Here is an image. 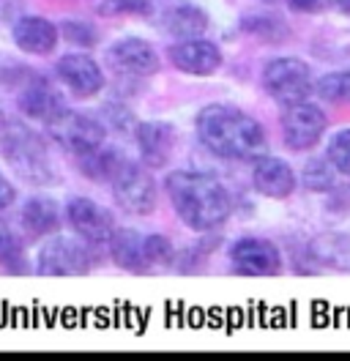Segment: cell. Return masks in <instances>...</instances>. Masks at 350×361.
<instances>
[{
	"mask_svg": "<svg viewBox=\"0 0 350 361\" xmlns=\"http://www.w3.org/2000/svg\"><path fill=\"white\" fill-rule=\"evenodd\" d=\"M197 135L205 148L224 159H252L265 157L268 140L262 126L233 104H208L197 115Z\"/></svg>",
	"mask_w": 350,
	"mask_h": 361,
	"instance_id": "1",
	"label": "cell"
},
{
	"mask_svg": "<svg viewBox=\"0 0 350 361\" xmlns=\"http://www.w3.org/2000/svg\"><path fill=\"white\" fill-rule=\"evenodd\" d=\"M167 195L173 200L175 214L183 219V225L205 233L219 227L233 211L230 192L214 176L178 170L167 178Z\"/></svg>",
	"mask_w": 350,
	"mask_h": 361,
	"instance_id": "2",
	"label": "cell"
},
{
	"mask_svg": "<svg viewBox=\"0 0 350 361\" xmlns=\"http://www.w3.org/2000/svg\"><path fill=\"white\" fill-rule=\"evenodd\" d=\"M3 154L11 170L25 178L28 183H52L55 180V167L47 157L42 137L25 126H11L3 135Z\"/></svg>",
	"mask_w": 350,
	"mask_h": 361,
	"instance_id": "3",
	"label": "cell"
},
{
	"mask_svg": "<svg viewBox=\"0 0 350 361\" xmlns=\"http://www.w3.org/2000/svg\"><path fill=\"white\" fill-rule=\"evenodd\" d=\"M109 180H112L115 200H118V205L123 211L145 216V214H151L153 208H156V186H153V178L148 176L145 167L123 159Z\"/></svg>",
	"mask_w": 350,
	"mask_h": 361,
	"instance_id": "4",
	"label": "cell"
},
{
	"mask_svg": "<svg viewBox=\"0 0 350 361\" xmlns=\"http://www.w3.org/2000/svg\"><path fill=\"white\" fill-rule=\"evenodd\" d=\"M262 85L282 104L304 102L309 96V90L315 88L309 66L298 58H277V61H271L262 71Z\"/></svg>",
	"mask_w": 350,
	"mask_h": 361,
	"instance_id": "5",
	"label": "cell"
},
{
	"mask_svg": "<svg viewBox=\"0 0 350 361\" xmlns=\"http://www.w3.org/2000/svg\"><path fill=\"white\" fill-rule=\"evenodd\" d=\"M328 121L326 113L318 104L309 102H293L284 104L282 113V137L287 142V148L293 151H309L320 142V137L326 132Z\"/></svg>",
	"mask_w": 350,
	"mask_h": 361,
	"instance_id": "6",
	"label": "cell"
},
{
	"mask_svg": "<svg viewBox=\"0 0 350 361\" xmlns=\"http://www.w3.org/2000/svg\"><path fill=\"white\" fill-rule=\"evenodd\" d=\"M47 129L64 148L80 154V157L104 142V126L99 121H93L83 113H74L68 107H64L55 118H49Z\"/></svg>",
	"mask_w": 350,
	"mask_h": 361,
	"instance_id": "7",
	"label": "cell"
},
{
	"mask_svg": "<svg viewBox=\"0 0 350 361\" xmlns=\"http://www.w3.org/2000/svg\"><path fill=\"white\" fill-rule=\"evenodd\" d=\"M88 241L74 238H52L39 249L36 271L44 276H80L90 271V252Z\"/></svg>",
	"mask_w": 350,
	"mask_h": 361,
	"instance_id": "8",
	"label": "cell"
},
{
	"mask_svg": "<svg viewBox=\"0 0 350 361\" xmlns=\"http://www.w3.org/2000/svg\"><path fill=\"white\" fill-rule=\"evenodd\" d=\"M66 216H68L71 230L88 244H104V241H109V235L115 230L107 208H102L99 203L88 200V197H74L71 203L66 205Z\"/></svg>",
	"mask_w": 350,
	"mask_h": 361,
	"instance_id": "9",
	"label": "cell"
},
{
	"mask_svg": "<svg viewBox=\"0 0 350 361\" xmlns=\"http://www.w3.org/2000/svg\"><path fill=\"white\" fill-rule=\"evenodd\" d=\"M236 271L249 276H271L282 269V255L271 241L262 238H241L230 249Z\"/></svg>",
	"mask_w": 350,
	"mask_h": 361,
	"instance_id": "10",
	"label": "cell"
},
{
	"mask_svg": "<svg viewBox=\"0 0 350 361\" xmlns=\"http://www.w3.org/2000/svg\"><path fill=\"white\" fill-rule=\"evenodd\" d=\"M58 77L66 82V88L71 90L74 96H96L99 90L104 88V71L99 68V63L93 58H88L83 52H71L64 55L58 61Z\"/></svg>",
	"mask_w": 350,
	"mask_h": 361,
	"instance_id": "11",
	"label": "cell"
},
{
	"mask_svg": "<svg viewBox=\"0 0 350 361\" xmlns=\"http://www.w3.org/2000/svg\"><path fill=\"white\" fill-rule=\"evenodd\" d=\"M109 61L129 77H151L159 71V55L145 39L126 36L109 47Z\"/></svg>",
	"mask_w": 350,
	"mask_h": 361,
	"instance_id": "12",
	"label": "cell"
},
{
	"mask_svg": "<svg viewBox=\"0 0 350 361\" xmlns=\"http://www.w3.org/2000/svg\"><path fill=\"white\" fill-rule=\"evenodd\" d=\"M134 137H137L140 157H143V161L148 167L159 170V167H164L170 161L175 148V129L170 123H164V121H145V123L137 126Z\"/></svg>",
	"mask_w": 350,
	"mask_h": 361,
	"instance_id": "13",
	"label": "cell"
},
{
	"mask_svg": "<svg viewBox=\"0 0 350 361\" xmlns=\"http://www.w3.org/2000/svg\"><path fill=\"white\" fill-rule=\"evenodd\" d=\"M170 58H173L175 68H181L183 74H195V77H208L222 66L219 47L205 39H186V42L175 44L170 49Z\"/></svg>",
	"mask_w": 350,
	"mask_h": 361,
	"instance_id": "14",
	"label": "cell"
},
{
	"mask_svg": "<svg viewBox=\"0 0 350 361\" xmlns=\"http://www.w3.org/2000/svg\"><path fill=\"white\" fill-rule=\"evenodd\" d=\"M252 180H255V189H258L260 195L274 197V200L290 197L293 189H296V173H293V167L277 157L255 159Z\"/></svg>",
	"mask_w": 350,
	"mask_h": 361,
	"instance_id": "15",
	"label": "cell"
},
{
	"mask_svg": "<svg viewBox=\"0 0 350 361\" xmlns=\"http://www.w3.org/2000/svg\"><path fill=\"white\" fill-rule=\"evenodd\" d=\"M14 44L28 55H49L58 47L61 30L44 17H22L14 25Z\"/></svg>",
	"mask_w": 350,
	"mask_h": 361,
	"instance_id": "16",
	"label": "cell"
},
{
	"mask_svg": "<svg viewBox=\"0 0 350 361\" xmlns=\"http://www.w3.org/2000/svg\"><path fill=\"white\" fill-rule=\"evenodd\" d=\"M162 30L170 39H178V42L200 39L208 30V17H205L203 8H197L192 3H178V6H170L162 14Z\"/></svg>",
	"mask_w": 350,
	"mask_h": 361,
	"instance_id": "17",
	"label": "cell"
},
{
	"mask_svg": "<svg viewBox=\"0 0 350 361\" xmlns=\"http://www.w3.org/2000/svg\"><path fill=\"white\" fill-rule=\"evenodd\" d=\"M64 99L55 93V90L49 88L47 82L42 80H30L20 93V110L28 118H36V121H49V118H55V115L64 110Z\"/></svg>",
	"mask_w": 350,
	"mask_h": 361,
	"instance_id": "18",
	"label": "cell"
},
{
	"mask_svg": "<svg viewBox=\"0 0 350 361\" xmlns=\"http://www.w3.org/2000/svg\"><path fill=\"white\" fill-rule=\"evenodd\" d=\"M109 255L112 260L126 271H145L148 263H145V235L131 230V227H123V230H112L109 235Z\"/></svg>",
	"mask_w": 350,
	"mask_h": 361,
	"instance_id": "19",
	"label": "cell"
},
{
	"mask_svg": "<svg viewBox=\"0 0 350 361\" xmlns=\"http://www.w3.org/2000/svg\"><path fill=\"white\" fill-rule=\"evenodd\" d=\"M20 222L28 235L33 238H44L49 233H55L61 227V208L49 197H30L22 205Z\"/></svg>",
	"mask_w": 350,
	"mask_h": 361,
	"instance_id": "20",
	"label": "cell"
},
{
	"mask_svg": "<svg viewBox=\"0 0 350 361\" xmlns=\"http://www.w3.org/2000/svg\"><path fill=\"white\" fill-rule=\"evenodd\" d=\"M312 255L331 269L350 271V233H323L312 241Z\"/></svg>",
	"mask_w": 350,
	"mask_h": 361,
	"instance_id": "21",
	"label": "cell"
},
{
	"mask_svg": "<svg viewBox=\"0 0 350 361\" xmlns=\"http://www.w3.org/2000/svg\"><path fill=\"white\" fill-rule=\"evenodd\" d=\"M25 247L22 241L8 230V227L0 225V269L8 271V274H25Z\"/></svg>",
	"mask_w": 350,
	"mask_h": 361,
	"instance_id": "22",
	"label": "cell"
},
{
	"mask_svg": "<svg viewBox=\"0 0 350 361\" xmlns=\"http://www.w3.org/2000/svg\"><path fill=\"white\" fill-rule=\"evenodd\" d=\"M304 186L309 192H328L337 186V167L328 159H309L304 167Z\"/></svg>",
	"mask_w": 350,
	"mask_h": 361,
	"instance_id": "23",
	"label": "cell"
},
{
	"mask_svg": "<svg viewBox=\"0 0 350 361\" xmlns=\"http://www.w3.org/2000/svg\"><path fill=\"white\" fill-rule=\"evenodd\" d=\"M312 90H318V96L326 102H350V71H331L320 77Z\"/></svg>",
	"mask_w": 350,
	"mask_h": 361,
	"instance_id": "24",
	"label": "cell"
},
{
	"mask_svg": "<svg viewBox=\"0 0 350 361\" xmlns=\"http://www.w3.org/2000/svg\"><path fill=\"white\" fill-rule=\"evenodd\" d=\"M328 161L337 167V173L350 176V129H342L328 142Z\"/></svg>",
	"mask_w": 350,
	"mask_h": 361,
	"instance_id": "25",
	"label": "cell"
},
{
	"mask_svg": "<svg viewBox=\"0 0 350 361\" xmlns=\"http://www.w3.org/2000/svg\"><path fill=\"white\" fill-rule=\"evenodd\" d=\"M243 30L252 33V36H260L265 42H277L287 36V27L274 17H246L243 20Z\"/></svg>",
	"mask_w": 350,
	"mask_h": 361,
	"instance_id": "26",
	"label": "cell"
},
{
	"mask_svg": "<svg viewBox=\"0 0 350 361\" xmlns=\"http://www.w3.org/2000/svg\"><path fill=\"white\" fill-rule=\"evenodd\" d=\"M143 249H145V263L148 266H167V263H173L175 257L173 244L164 235H145Z\"/></svg>",
	"mask_w": 350,
	"mask_h": 361,
	"instance_id": "27",
	"label": "cell"
},
{
	"mask_svg": "<svg viewBox=\"0 0 350 361\" xmlns=\"http://www.w3.org/2000/svg\"><path fill=\"white\" fill-rule=\"evenodd\" d=\"M61 33L66 36L68 44H77V47H93L99 42L96 27H90V25L83 23V20H66L64 27H61Z\"/></svg>",
	"mask_w": 350,
	"mask_h": 361,
	"instance_id": "28",
	"label": "cell"
},
{
	"mask_svg": "<svg viewBox=\"0 0 350 361\" xmlns=\"http://www.w3.org/2000/svg\"><path fill=\"white\" fill-rule=\"evenodd\" d=\"M25 77H28V68H25L20 58H14V55L0 49V85L3 88H14V85H20Z\"/></svg>",
	"mask_w": 350,
	"mask_h": 361,
	"instance_id": "29",
	"label": "cell"
},
{
	"mask_svg": "<svg viewBox=\"0 0 350 361\" xmlns=\"http://www.w3.org/2000/svg\"><path fill=\"white\" fill-rule=\"evenodd\" d=\"M102 14H134V17H145L153 11L151 0H104L99 6Z\"/></svg>",
	"mask_w": 350,
	"mask_h": 361,
	"instance_id": "30",
	"label": "cell"
},
{
	"mask_svg": "<svg viewBox=\"0 0 350 361\" xmlns=\"http://www.w3.org/2000/svg\"><path fill=\"white\" fill-rule=\"evenodd\" d=\"M14 197H17V189L11 186V180L0 173V211H6L8 205L14 203Z\"/></svg>",
	"mask_w": 350,
	"mask_h": 361,
	"instance_id": "31",
	"label": "cell"
},
{
	"mask_svg": "<svg viewBox=\"0 0 350 361\" xmlns=\"http://www.w3.org/2000/svg\"><path fill=\"white\" fill-rule=\"evenodd\" d=\"M290 6L296 11H318V8H323V0H290Z\"/></svg>",
	"mask_w": 350,
	"mask_h": 361,
	"instance_id": "32",
	"label": "cell"
},
{
	"mask_svg": "<svg viewBox=\"0 0 350 361\" xmlns=\"http://www.w3.org/2000/svg\"><path fill=\"white\" fill-rule=\"evenodd\" d=\"M334 6H337L339 11H345V14H350V0H334Z\"/></svg>",
	"mask_w": 350,
	"mask_h": 361,
	"instance_id": "33",
	"label": "cell"
},
{
	"mask_svg": "<svg viewBox=\"0 0 350 361\" xmlns=\"http://www.w3.org/2000/svg\"><path fill=\"white\" fill-rule=\"evenodd\" d=\"M6 123V115H3V107H0V126Z\"/></svg>",
	"mask_w": 350,
	"mask_h": 361,
	"instance_id": "34",
	"label": "cell"
}]
</instances>
